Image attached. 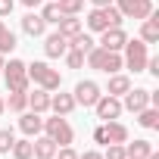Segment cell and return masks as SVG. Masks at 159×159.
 <instances>
[{"mask_svg": "<svg viewBox=\"0 0 159 159\" xmlns=\"http://www.w3.org/2000/svg\"><path fill=\"white\" fill-rule=\"evenodd\" d=\"M84 62H88L91 69L103 72V75H116V72H122V69H125L122 53H112V50H103V47H91V50H88V56H84Z\"/></svg>", "mask_w": 159, "mask_h": 159, "instance_id": "6da1fadb", "label": "cell"}, {"mask_svg": "<svg viewBox=\"0 0 159 159\" xmlns=\"http://www.w3.org/2000/svg\"><path fill=\"white\" fill-rule=\"evenodd\" d=\"M28 81H34L38 88H44V91H59L62 88V75L56 72V69H50L47 62H31L28 66Z\"/></svg>", "mask_w": 159, "mask_h": 159, "instance_id": "7a4b0ae2", "label": "cell"}, {"mask_svg": "<svg viewBox=\"0 0 159 159\" xmlns=\"http://www.w3.org/2000/svg\"><path fill=\"white\" fill-rule=\"evenodd\" d=\"M122 25V13L116 7H94L88 13V28L91 31H106V28H116Z\"/></svg>", "mask_w": 159, "mask_h": 159, "instance_id": "3957f363", "label": "cell"}, {"mask_svg": "<svg viewBox=\"0 0 159 159\" xmlns=\"http://www.w3.org/2000/svg\"><path fill=\"white\" fill-rule=\"evenodd\" d=\"M44 134H47L56 147H72V140H75V131H72V125L66 122V116L44 119Z\"/></svg>", "mask_w": 159, "mask_h": 159, "instance_id": "277c9868", "label": "cell"}, {"mask_svg": "<svg viewBox=\"0 0 159 159\" xmlns=\"http://www.w3.org/2000/svg\"><path fill=\"white\" fill-rule=\"evenodd\" d=\"M125 56H122V62H125V69H131V72H143L147 69V59H150V53H147V44L137 38V41H125Z\"/></svg>", "mask_w": 159, "mask_h": 159, "instance_id": "5b68a950", "label": "cell"}, {"mask_svg": "<svg viewBox=\"0 0 159 159\" xmlns=\"http://www.w3.org/2000/svg\"><path fill=\"white\" fill-rule=\"evenodd\" d=\"M3 81H7L10 91H28V66L22 59L3 62Z\"/></svg>", "mask_w": 159, "mask_h": 159, "instance_id": "8992f818", "label": "cell"}, {"mask_svg": "<svg viewBox=\"0 0 159 159\" xmlns=\"http://www.w3.org/2000/svg\"><path fill=\"white\" fill-rule=\"evenodd\" d=\"M94 140L103 143V147H106V143H125V140H128V128H125L122 122H116V119H112V122H103L100 128H94Z\"/></svg>", "mask_w": 159, "mask_h": 159, "instance_id": "52a82bcc", "label": "cell"}, {"mask_svg": "<svg viewBox=\"0 0 159 159\" xmlns=\"http://www.w3.org/2000/svg\"><path fill=\"white\" fill-rule=\"evenodd\" d=\"M122 19H147L153 16V0H116Z\"/></svg>", "mask_w": 159, "mask_h": 159, "instance_id": "ba28073f", "label": "cell"}, {"mask_svg": "<svg viewBox=\"0 0 159 159\" xmlns=\"http://www.w3.org/2000/svg\"><path fill=\"white\" fill-rule=\"evenodd\" d=\"M72 97H75V103H78V106H94L103 94H100V84H97V81H78Z\"/></svg>", "mask_w": 159, "mask_h": 159, "instance_id": "9c48e42d", "label": "cell"}, {"mask_svg": "<svg viewBox=\"0 0 159 159\" xmlns=\"http://www.w3.org/2000/svg\"><path fill=\"white\" fill-rule=\"evenodd\" d=\"M94 109H97V119H103V122H112V119H119V116H122V100H119V97H109V94H103V97L94 103Z\"/></svg>", "mask_w": 159, "mask_h": 159, "instance_id": "30bf717a", "label": "cell"}, {"mask_svg": "<svg viewBox=\"0 0 159 159\" xmlns=\"http://www.w3.org/2000/svg\"><path fill=\"white\" fill-rule=\"evenodd\" d=\"M125 41H128V34H125V28H122V25H116V28H106V31H100V47H103V50L122 53Z\"/></svg>", "mask_w": 159, "mask_h": 159, "instance_id": "8fae6325", "label": "cell"}, {"mask_svg": "<svg viewBox=\"0 0 159 159\" xmlns=\"http://www.w3.org/2000/svg\"><path fill=\"white\" fill-rule=\"evenodd\" d=\"M143 106H150V91H147V88H131L128 94H122V109L140 112Z\"/></svg>", "mask_w": 159, "mask_h": 159, "instance_id": "7c38bea8", "label": "cell"}, {"mask_svg": "<svg viewBox=\"0 0 159 159\" xmlns=\"http://www.w3.org/2000/svg\"><path fill=\"white\" fill-rule=\"evenodd\" d=\"M66 50H69V41H66L59 31L47 34V41H44V53H47L50 59H59V56H66Z\"/></svg>", "mask_w": 159, "mask_h": 159, "instance_id": "4fadbf2b", "label": "cell"}, {"mask_svg": "<svg viewBox=\"0 0 159 159\" xmlns=\"http://www.w3.org/2000/svg\"><path fill=\"white\" fill-rule=\"evenodd\" d=\"M19 128H22L25 137H38V134L44 131V119H41V112H22Z\"/></svg>", "mask_w": 159, "mask_h": 159, "instance_id": "5bb4252c", "label": "cell"}, {"mask_svg": "<svg viewBox=\"0 0 159 159\" xmlns=\"http://www.w3.org/2000/svg\"><path fill=\"white\" fill-rule=\"evenodd\" d=\"M75 106H78V103H75L72 94H62V91H59V94H50V109H53L56 116H69Z\"/></svg>", "mask_w": 159, "mask_h": 159, "instance_id": "9a60e30c", "label": "cell"}, {"mask_svg": "<svg viewBox=\"0 0 159 159\" xmlns=\"http://www.w3.org/2000/svg\"><path fill=\"white\" fill-rule=\"evenodd\" d=\"M22 31L31 34V38H41V34L47 31V22L41 19V13H28V16L22 19Z\"/></svg>", "mask_w": 159, "mask_h": 159, "instance_id": "2e32d148", "label": "cell"}, {"mask_svg": "<svg viewBox=\"0 0 159 159\" xmlns=\"http://www.w3.org/2000/svg\"><path fill=\"white\" fill-rule=\"evenodd\" d=\"M128 91H131V78H128V75H122V72L109 75V88H106L109 97H122V94H128Z\"/></svg>", "mask_w": 159, "mask_h": 159, "instance_id": "e0dca14e", "label": "cell"}, {"mask_svg": "<svg viewBox=\"0 0 159 159\" xmlns=\"http://www.w3.org/2000/svg\"><path fill=\"white\" fill-rule=\"evenodd\" d=\"M143 25H140V41L143 44H156L159 41V19L156 16H147V19H140Z\"/></svg>", "mask_w": 159, "mask_h": 159, "instance_id": "ac0fdd59", "label": "cell"}, {"mask_svg": "<svg viewBox=\"0 0 159 159\" xmlns=\"http://www.w3.org/2000/svg\"><path fill=\"white\" fill-rule=\"evenodd\" d=\"M28 109H31V112H41V116H44V112L50 109V91L38 88L34 94H28Z\"/></svg>", "mask_w": 159, "mask_h": 159, "instance_id": "d6986e66", "label": "cell"}, {"mask_svg": "<svg viewBox=\"0 0 159 159\" xmlns=\"http://www.w3.org/2000/svg\"><path fill=\"white\" fill-rule=\"evenodd\" d=\"M137 116V125L140 128H147V131H156L159 128V109L156 106H143L140 112H134Z\"/></svg>", "mask_w": 159, "mask_h": 159, "instance_id": "ffe728a7", "label": "cell"}, {"mask_svg": "<svg viewBox=\"0 0 159 159\" xmlns=\"http://www.w3.org/2000/svg\"><path fill=\"white\" fill-rule=\"evenodd\" d=\"M31 147H34V156H38V159H53V156H56V143H53L47 134H44V137H34Z\"/></svg>", "mask_w": 159, "mask_h": 159, "instance_id": "44dd1931", "label": "cell"}, {"mask_svg": "<svg viewBox=\"0 0 159 159\" xmlns=\"http://www.w3.org/2000/svg\"><path fill=\"white\" fill-rule=\"evenodd\" d=\"M56 25H59V34H62L66 41H72L78 31H81V19H78V16H62Z\"/></svg>", "mask_w": 159, "mask_h": 159, "instance_id": "7402d4cb", "label": "cell"}, {"mask_svg": "<svg viewBox=\"0 0 159 159\" xmlns=\"http://www.w3.org/2000/svg\"><path fill=\"white\" fill-rule=\"evenodd\" d=\"M125 153H128V159H147L153 153V143L150 140H134V143L125 140Z\"/></svg>", "mask_w": 159, "mask_h": 159, "instance_id": "603a6c76", "label": "cell"}, {"mask_svg": "<svg viewBox=\"0 0 159 159\" xmlns=\"http://www.w3.org/2000/svg\"><path fill=\"white\" fill-rule=\"evenodd\" d=\"M13 112H25L28 109V91H10V100H3Z\"/></svg>", "mask_w": 159, "mask_h": 159, "instance_id": "cb8c5ba5", "label": "cell"}, {"mask_svg": "<svg viewBox=\"0 0 159 159\" xmlns=\"http://www.w3.org/2000/svg\"><path fill=\"white\" fill-rule=\"evenodd\" d=\"M10 153H13V159H31V156H34V147H31V137H25V140H16Z\"/></svg>", "mask_w": 159, "mask_h": 159, "instance_id": "d4e9b609", "label": "cell"}, {"mask_svg": "<svg viewBox=\"0 0 159 159\" xmlns=\"http://www.w3.org/2000/svg\"><path fill=\"white\" fill-rule=\"evenodd\" d=\"M41 19H44L47 25H56V22L62 19V13H59V7H56V0H50V3L41 7Z\"/></svg>", "mask_w": 159, "mask_h": 159, "instance_id": "484cf974", "label": "cell"}, {"mask_svg": "<svg viewBox=\"0 0 159 159\" xmlns=\"http://www.w3.org/2000/svg\"><path fill=\"white\" fill-rule=\"evenodd\" d=\"M13 47H16V34L7 28V22H3V19H0V53H10Z\"/></svg>", "mask_w": 159, "mask_h": 159, "instance_id": "4316f807", "label": "cell"}, {"mask_svg": "<svg viewBox=\"0 0 159 159\" xmlns=\"http://www.w3.org/2000/svg\"><path fill=\"white\" fill-rule=\"evenodd\" d=\"M56 7H59L62 16H78L84 10V0H56Z\"/></svg>", "mask_w": 159, "mask_h": 159, "instance_id": "83f0119b", "label": "cell"}, {"mask_svg": "<svg viewBox=\"0 0 159 159\" xmlns=\"http://www.w3.org/2000/svg\"><path fill=\"white\" fill-rule=\"evenodd\" d=\"M69 47H75V50H81V53H88L91 47H94V38L91 34H84V31H78L72 41H69Z\"/></svg>", "mask_w": 159, "mask_h": 159, "instance_id": "f1b7e54d", "label": "cell"}, {"mask_svg": "<svg viewBox=\"0 0 159 159\" xmlns=\"http://www.w3.org/2000/svg\"><path fill=\"white\" fill-rule=\"evenodd\" d=\"M84 56H88V53L69 47V50H66V66H69V69H81V66H84Z\"/></svg>", "mask_w": 159, "mask_h": 159, "instance_id": "f546056e", "label": "cell"}, {"mask_svg": "<svg viewBox=\"0 0 159 159\" xmlns=\"http://www.w3.org/2000/svg\"><path fill=\"white\" fill-rule=\"evenodd\" d=\"M13 143H16V134H13L10 128H0V153H10Z\"/></svg>", "mask_w": 159, "mask_h": 159, "instance_id": "4dcf8cb0", "label": "cell"}, {"mask_svg": "<svg viewBox=\"0 0 159 159\" xmlns=\"http://www.w3.org/2000/svg\"><path fill=\"white\" fill-rule=\"evenodd\" d=\"M109 150L103 153V159H128V153H125V143H106Z\"/></svg>", "mask_w": 159, "mask_h": 159, "instance_id": "1f68e13d", "label": "cell"}, {"mask_svg": "<svg viewBox=\"0 0 159 159\" xmlns=\"http://www.w3.org/2000/svg\"><path fill=\"white\" fill-rule=\"evenodd\" d=\"M53 159H78V153L72 150V147H56V156Z\"/></svg>", "mask_w": 159, "mask_h": 159, "instance_id": "d6a6232c", "label": "cell"}, {"mask_svg": "<svg viewBox=\"0 0 159 159\" xmlns=\"http://www.w3.org/2000/svg\"><path fill=\"white\" fill-rule=\"evenodd\" d=\"M13 7H16V0H0V19H7L13 13Z\"/></svg>", "mask_w": 159, "mask_h": 159, "instance_id": "836d02e7", "label": "cell"}, {"mask_svg": "<svg viewBox=\"0 0 159 159\" xmlns=\"http://www.w3.org/2000/svg\"><path fill=\"white\" fill-rule=\"evenodd\" d=\"M78 159H103V153H97V150H88V153H81Z\"/></svg>", "mask_w": 159, "mask_h": 159, "instance_id": "e575fe53", "label": "cell"}, {"mask_svg": "<svg viewBox=\"0 0 159 159\" xmlns=\"http://www.w3.org/2000/svg\"><path fill=\"white\" fill-rule=\"evenodd\" d=\"M91 3H94V7H112L116 0H91Z\"/></svg>", "mask_w": 159, "mask_h": 159, "instance_id": "d590c367", "label": "cell"}, {"mask_svg": "<svg viewBox=\"0 0 159 159\" xmlns=\"http://www.w3.org/2000/svg\"><path fill=\"white\" fill-rule=\"evenodd\" d=\"M22 3H25L28 10H34V7H41V3H44V0H22Z\"/></svg>", "mask_w": 159, "mask_h": 159, "instance_id": "8d00e7d4", "label": "cell"}, {"mask_svg": "<svg viewBox=\"0 0 159 159\" xmlns=\"http://www.w3.org/2000/svg\"><path fill=\"white\" fill-rule=\"evenodd\" d=\"M7 112V103H3V97H0V116H3Z\"/></svg>", "mask_w": 159, "mask_h": 159, "instance_id": "74e56055", "label": "cell"}]
</instances>
